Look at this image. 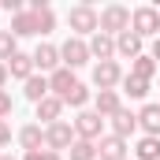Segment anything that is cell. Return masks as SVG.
Wrapping results in <instances>:
<instances>
[{
	"label": "cell",
	"mask_w": 160,
	"mask_h": 160,
	"mask_svg": "<svg viewBox=\"0 0 160 160\" xmlns=\"http://www.w3.org/2000/svg\"><path fill=\"white\" fill-rule=\"evenodd\" d=\"M130 26H134V34L142 41L145 38H160V8H149V4L134 8L130 11Z\"/></svg>",
	"instance_id": "obj_1"
},
{
	"label": "cell",
	"mask_w": 160,
	"mask_h": 160,
	"mask_svg": "<svg viewBox=\"0 0 160 160\" xmlns=\"http://www.w3.org/2000/svg\"><path fill=\"white\" fill-rule=\"evenodd\" d=\"M67 26H71L75 34H97V30H101V15L93 11V4H75V8L67 11Z\"/></svg>",
	"instance_id": "obj_2"
},
{
	"label": "cell",
	"mask_w": 160,
	"mask_h": 160,
	"mask_svg": "<svg viewBox=\"0 0 160 160\" xmlns=\"http://www.w3.org/2000/svg\"><path fill=\"white\" fill-rule=\"evenodd\" d=\"M123 30H130V8H123V4H108V8L101 11V34L119 38Z\"/></svg>",
	"instance_id": "obj_3"
},
{
	"label": "cell",
	"mask_w": 160,
	"mask_h": 160,
	"mask_svg": "<svg viewBox=\"0 0 160 160\" xmlns=\"http://www.w3.org/2000/svg\"><path fill=\"white\" fill-rule=\"evenodd\" d=\"M60 60H63V67L67 71H78V67H86L93 56H89V41L82 38H67L63 45H60Z\"/></svg>",
	"instance_id": "obj_4"
},
{
	"label": "cell",
	"mask_w": 160,
	"mask_h": 160,
	"mask_svg": "<svg viewBox=\"0 0 160 160\" xmlns=\"http://www.w3.org/2000/svg\"><path fill=\"white\" fill-rule=\"evenodd\" d=\"M75 127L71 123H52V127H45V149H52V153H60V149H71L75 145Z\"/></svg>",
	"instance_id": "obj_5"
},
{
	"label": "cell",
	"mask_w": 160,
	"mask_h": 160,
	"mask_svg": "<svg viewBox=\"0 0 160 160\" xmlns=\"http://www.w3.org/2000/svg\"><path fill=\"white\" fill-rule=\"evenodd\" d=\"M119 82H123V67L116 60H104V63L93 67V86H97V89H116Z\"/></svg>",
	"instance_id": "obj_6"
},
{
	"label": "cell",
	"mask_w": 160,
	"mask_h": 160,
	"mask_svg": "<svg viewBox=\"0 0 160 160\" xmlns=\"http://www.w3.org/2000/svg\"><path fill=\"white\" fill-rule=\"evenodd\" d=\"M101 130H104V119H101L97 112H78V119H75V134H78V138L97 142V138H101Z\"/></svg>",
	"instance_id": "obj_7"
},
{
	"label": "cell",
	"mask_w": 160,
	"mask_h": 160,
	"mask_svg": "<svg viewBox=\"0 0 160 160\" xmlns=\"http://www.w3.org/2000/svg\"><path fill=\"white\" fill-rule=\"evenodd\" d=\"M97 157H101V160H130V157H127V138H119V134H104L101 145H97Z\"/></svg>",
	"instance_id": "obj_8"
},
{
	"label": "cell",
	"mask_w": 160,
	"mask_h": 160,
	"mask_svg": "<svg viewBox=\"0 0 160 160\" xmlns=\"http://www.w3.org/2000/svg\"><path fill=\"white\" fill-rule=\"evenodd\" d=\"M60 63H63V60H60V48H56V45H38V48H34V67H38L41 75H45V71H48V75L60 71Z\"/></svg>",
	"instance_id": "obj_9"
},
{
	"label": "cell",
	"mask_w": 160,
	"mask_h": 160,
	"mask_svg": "<svg viewBox=\"0 0 160 160\" xmlns=\"http://www.w3.org/2000/svg\"><path fill=\"white\" fill-rule=\"evenodd\" d=\"M75 86H78V78H75V71H67V67H60V71H52V75H48V93H52V97H60V101H63Z\"/></svg>",
	"instance_id": "obj_10"
},
{
	"label": "cell",
	"mask_w": 160,
	"mask_h": 160,
	"mask_svg": "<svg viewBox=\"0 0 160 160\" xmlns=\"http://www.w3.org/2000/svg\"><path fill=\"white\" fill-rule=\"evenodd\" d=\"M30 11H34L38 34H52V30H56V11L48 8V0H30Z\"/></svg>",
	"instance_id": "obj_11"
},
{
	"label": "cell",
	"mask_w": 160,
	"mask_h": 160,
	"mask_svg": "<svg viewBox=\"0 0 160 160\" xmlns=\"http://www.w3.org/2000/svg\"><path fill=\"white\" fill-rule=\"evenodd\" d=\"M116 56H123V60H138V56H142V38H138L134 30H123L119 38H116Z\"/></svg>",
	"instance_id": "obj_12"
},
{
	"label": "cell",
	"mask_w": 160,
	"mask_h": 160,
	"mask_svg": "<svg viewBox=\"0 0 160 160\" xmlns=\"http://www.w3.org/2000/svg\"><path fill=\"white\" fill-rule=\"evenodd\" d=\"M119 108H123V101H119L116 89H97V108H93V112H97L101 119H112Z\"/></svg>",
	"instance_id": "obj_13"
},
{
	"label": "cell",
	"mask_w": 160,
	"mask_h": 160,
	"mask_svg": "<svg viewBox=\"0 0 160 160\" xmlns=\"http://www.w3.org/2000/svg\"><path fill=\"white\" fill-rule=\"evenodd\" d=\"M89 56H93V60H101V63H104V60H112V56H116V38H108V34H101V30H97V34L89 38Z\"/></svg>",
	"instance_id": "obj_14"
},
{
	"label": "cell",
	"mask_w": 160,
	"mask_h": 160,
	"mask_svg": "<svg viewBox=\"0 0 160 160\" xmlns=\"http://www.w3.org/2000/svg\"><path fill=\"white\" fill-rule=\"evenodd\" d=\"M138 130V116L130 112V108H119L116 116H112V134H119V138H130Z\"/></svg>",
	"instance_id": "obj_15"
},
{
	"label": "cell",
	"mask_w": 160,
	"mask_h": 160,
	"mask_svg": "<svg viewBox=\"0 0 160 160\" xmlns=\"http://www.w3.org/2000/svg\"><path fill=\"white\" fill-rule=\"evenodd\" d=\"M138 127L149 134V138H160V104H145L138 112Z\"/></svg>",
	"instance_id": "obj_16"
},
{
	"label": "cell",
	"mask_w": 160,
	"mask_h": 160,
	"mask_svg": "<svg viewBox=\"0 0 160 160\" xmlns=\"http://www.w3.org/2000/svg\"><path fill=\"white\" fill-rule=\"evenodd\" d=\"M60 116H63V101H60V97H45V101L38 104V119L45 123V127L60 123Z\"/></svg>",
	"instance_id": "obj_17"
},
{
	"label": "cell",
	"mask_w": 160,
	"mask_h": 160,
	"mask_svg": "<svg viewBox=\"0 0 160 160\" xmlns=\"http://www.w3.org/2000/svg\"><path fill=\"white\" fill-rule=\"evenodd\" d=\"M8 75L26 82L30 75H34V56H26V52H15V56L8 60Z\"/></svg>",
	"instance_id": "obj_18"
},
{
	"label": "cell",
	"mask_w": 160,
	"mask_h": 160,
	"mask_svg": "<svg viewBox=\"0 0 160 160\" xmlns=\"http://www.w3.org/2000/svg\"><path fill=\"white\" fill-rule=\"evenodd\" d=\"M22 86H26V89H22V93H26V101H34V104H41L45 97H52V93H48V78H45V75H30Z\"/></svg>",
	"instance_id": "obj_19"
},
{
	"label": "cell",
	"mask_w": 160,
	"mask_h": 160,
	"mask_svg": "<svg viewBox=\"0 0 160 160\" xmlns=\"http://www.w3.org/2000/svg\"><path fill=\"white\" fill-rule=\"evenodd\" d=\"M19 145H22L26 153H34V149H41V145H45V130H41L38 123H26V127L19 130Z\"/></svg>",
	"instance_id": "obj_20"
},
{
	"label": "cell",
	"mask_w": 160,
	"mask_h": 160,
	"mask_svg": "<svg viewBox=\"0 0 160 160\" xmlns=\"http://www.w3.org/2000/svg\"><path fill=\"white\" fill-rule=\"evenodd\" d=\"M15 38H30V34H38V26H34V11H22V15H11V26H8Z\"/></svg>",
	"instance_id": "obj_21"
},
{
	"label": "cell",
	"mask_w": 160,
	"mask_h": 160,
	"mask_svg": "<svg viewBox=\"0 0 160 160\" xmlns=\"http://www.w3.org/2000/svg\"><path fill=\"white\" fill-rule=\"evenodd\" d=\"M157 60H153V56H145V52H142V56H138V60H130V75H134V78H153V75H157Z\"/></svg>",
	"instance_id": "obj_22"
},
{
	"label": "cell",
	"mask_w": 160,
	"mask_h": 160,
	"mask_svg": "<svg viewBox=\"0 0 160 160\" xmlns=\"http://www.w3.org/2000/svg\"><path fill=\"white\" fill-rule=\"evenodd\" d=\"M134 160H160V138H142L138 145H134Z\"/></svg>",
	"instance_id": "obj_23"
},
{
	"label": "cell",
	"mask_w": 160,
	"mask_h": 160,
	"mask_svg": "<svg viewBox=\"0 0 160 160\" xmlns=\"http://www.w3.org/2000/svg\"><path fill=\"white\" fill-rule=\"evenodd\" d=\"M71 160H101V157H97V142L75 138V145H71Z\"/></svg>",
	"instance_id": "obj_24"
},
{
	"label": "cell",
	"mask_w": 160,
	"mask_h": 160,
	"mask_svg": "<svg viewBox=\"0 0 160 160\" xmlns=\"http://www.w3.org/2000/svg\"><path fill=\"white\" fill-rule=\"evenodd\" d=\"M119 86H123V93H130L134 101H142V97L149 93V82H145V78H134V75H123Z\"/></svg>",
	"instance_id": "obj_25"
},
{
	"label": "cell",
	"mask_w": 160,
	"mask_h": 160,
	"mask_svg": "<svg viewBox=\"0 0 160 160\" xmlns=\"http://www.w3.org/2000/svg\"><path fill=\"white\" fill-rule=\"evenodd\" d=\"M15 52H19V48H15V34H11V30H0V63H8Z\"/></svg>",
	"instance_id": "obj_26"
},
{
	"label": "cell",
	"mask_w": 160,
	"mask_h": 160,
	"mask_svg": "<svg viewBox=\"0 0 160 160\" xmlns=\"http://www.w3.org/2000/svg\"><path fill=\"white\" fill-rule=\"evenodd\" d=\"M86 101H89V89H86L82 82L67 93V97H63V104H71V108H86Z\"/></svg>",
	"instance_id": "obj_27"
},
{
	"label": "cell",
	"mask_w": 160,
	"mask_h": 160,
	"mask_svg": "<svg viewBox=\"0 0 160 160\" xmlns=\"http://www.w3.org/2000/svg\"><path fill=\"white\" fill-rule=\"evenodd\" d=\"M22 160H63V157L52 149H34V153H22Z\"/></svg>",
	"instance_id": "obj_28"
},
{
	"label": "cell",
	"mask_w": 160,
	"mask_h": 160,
	"mask_svg": "<svg viewBox=\"0 0 160 160\" xmlns=\"http://www.w3.org/2000/svg\"><path fill=\"white\" fill-rule=\"evenodd\" d=\"M11 108H15V104H11V93H8V89H0V119H8V116H11Z\"/></svg>",
	"instance_id": "obj_29"
},
{
	"label": "cell",
	"mask_w": 160,
	"mask_h": 160,
	"mask_svg": "<svg viewBox=\"0 0 160 160\" xmlns=\"http://www.w3.org/2000/svg\"><path fill=\"white\" fill-rule=\"evenodd\" d=\"M0 8H8V11H11V15H22V0H4V4H0Z\"/></svg>",
	"instance_id": "obj_30"
},
{
	"label": "cell",
	"mask_w": 160,
	"mask_h": 160,
	"mask_svg": "<svg viewBox=\"0 0 160 160\" xmlns=\"http://www.w3.org/2000/svg\"><path fill=\"white\" fill-rule=\"evenodd\" d=\"M0 145H11V127L0 119Z\"/></svg>",
	"instance_id": "obj_31"
},
{
	"label": "cell",
	"mask_w": 160,
	"mask_h": 160,
	"mask_svg": "<svg viewBox=\"0 0 160 160\" xmlns=\"http://www.w3.org/2000/svg\"><path fill=\"white\" fill-rule=\"evenodd\" d=\"M149 56H153V60H157V63H160V38L153 41V52H149Z\"/></svg>",
	"instance_id": "obj_32"
},
{
	"label": "cell",
	"mask_w": 160,
	"mask_h": 160,
	"mask_svg": "<svg viewBox=\"0 0 160 160\" xmlns=\"http://www.w3.org/2000/svg\"><path fill=\"white\" fill-rule=\"evenodd\" d=\"M4 82H8V63H0V89H4Z\"/></svg>",
	"instance_id": "obj_33"
},
{
	"label": "cell",
	"mask_w": 160,
	"mask_h": 160,
	"mask_svg": "<svg viewBox=\"0 0 160 160\" xmlns=\"http://www.w3.org/2000/svg\"><path fill=\"white\" fill-rule=\"evenodd\" d=\"M0 160H15V157H0Z\"/></svg>",
	"instance_id": "obj_34"
}]
</instances>
